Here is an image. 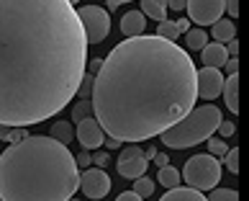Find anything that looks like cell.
Listing matches in <instances>:
<instances>
[{
  "mask_svg": "<svg viewBox=\"0 0 249 201\" xmlns=\"http://www.w3.org/2000/svg\"><path fill=\"white\" fill-rule=\"evenodd\" d=\"M88 39L70 0H0V124L57 116L88 72Z\"/></svg>",
  "mask_w": 249,
  "mask_h": 201,
  "instance_id": "6da1fadb",
  "label": "cell"
},
{
  "mask_svg": "<svg viewBox=\"0 0 249 201\" xmlns=\"http://www.w3.org/2000/svg\"><path fill=\"white\" fill-rule=\"evenodd\" d=\"M193 57L170 39L142 34L116 44L93 75L90 106L108 137H160L196 106Z\"/></svg>",
  "mask_w": 249,
  "mask_h": 201,
  "instance_id": "7a4b0ae2",
  "label": "cell"
},
{
  "mask_svg": "<svg viewBox=\"0 0 249 201\" xmlns=\"http://www.w3.org/2000/svg\"><path fill=\"white\" fill-rule=\"evenodd\" d=\"M77 186L75 155L47 134H29L0 155V201H67Z\"/></svg>",
  "mask_w": 249,
  "mask_h": 201,
  "instance_id": "3957f363",
  "label": "cell"
},
{
  "mask_svg": "<svg viewBox=\"0 0 249 201\" xmlns=\"http://www.w3.org/2000/svg\"><path fill=\"white\" fill-rule=\"evenodd\" d=\"M218 121H221V108L218 106H213V103L193 106L180 121H175L170 129H164L160 137L172 150L196 147V144L206 142L208 137L218 129Z\"/></svg>",
  "mask_w": 249,
  "mask_h": 201,
  "instance_id": "277c9868",
  "label": "cell"
},
{
  "mask_svg": "<svg viewBox=\"0 0 249 201\" xmlns=\"http://www.w3.org/2000/svg\"><path fill=\"white\" fill-rule=\"evenodd\" d=\"M180 176H185V183L196 191H211L216 188V183L221 181V162L218 158L208 152L193 155V158L185 162Z\"/></svg>",
  "mask_w": 249,
  "mask_h": 201,
  "instance_id": "5b68a950",
  "label": "cell"
},
{
  "mask_svg": "<svg viewBox=\"0 0 249 201\" xmlns=\"http://www.w3.org/2000/svg\"><path fill=\"white\" fill-rule=\"evenodd\" d=\"M80 21H82V31H85L88 44H100L106 41V36L110 34V16L103 11L100 5H82L80 11Z\"/></svg>",
  "mask_w": 249,
  "mask_h": 201,
  "instance_id": "8992f818",
  "label": "cell"
},
{
  "mask_svg": "<svg viewBox=\"0 0 249 201\" xmlns=\"http://www.w3.org/2000/svg\"><path fill=\"white\" fill-rule=\"evenodd\" d=\"M188 21H196L200 29L213 26L226 11V0H188Z\"/></svg>",
  "mask_w": 249,
  "mask_h": 201,
  "instance_id": "52a82bcc",
  "label": "cell"
},
{
  "mask_svg": "<svg viewBox=\"0 0 249 201\" xmlns=\"http://www.w3.org/2000/svg\"><path fill=\"white\" fill-rule=\"evenodd\" d=\"M224 90V75L216 67H200L196 70V93L203 100H213Z\"/></svg>",
  "mask_w": 249,
  "mask_h": 201,
  "instance_id": "ba28073f",
  "label": "cell"
},
{
  "mask_svg": "<svg viewBox=\"0 0 249 201\" xmlns=\"http://www.w3.org/2000/svg\"><path fill=\"white\" fill-rule=\"evenodd\" d=\"M118 173H121L124 178H139V176H146V168H149V160L144 158V152L131 144V147H126L121 155H118V162H116Z\"/></svg>",
  "mask_w": 249,
  "mask_h": 201,
  "instance_id": "9c48e42d",
  "label": "cell"
},
{
  "mask_svg": "<svg viewBox=\"0 0 249 201\" xmlns=\"http://www.w3.org/2000/svg\"><path fill=\"white\" fill-rule=\"evenodd\" d=\"M77 188H82V194H85L88 199H103L110 191V178H108V173L103 168H90L80 176Z\"/></svg>",
  "mask_w": 249,
  "mask_h": 201,
  "instance_id": "30bf717a",
  "label": "cell"
},
{
  "mask_svg": "<svg viewBox=\"0 0 249 201\" xmlns=\"http://www.w3.org/2000/svg\"><path fill=\"white\" fill-rule=\"evenodd\" d=\"M75 137L82 144V150H98V147H103V140H106L100 124L95 121V116H88V119H82V121H77Z\"/></svg>",
  "mask_w": 249,
  "mask_h": 201,
  "instance_id": "8fae6325",
  "label": "cell"
},
{
  "mask_svg": "<svg viewBox=\"0 0 249 201\" xmlns=\"http://www.w3.org/2000/svg\"><path fill=\"white\" fill-rule=\"evenodd\" d=\"M200 60H203V67H216L221 70L229 60V52H226V44H216V41H208L206 47L200 49Z\"/></svg>",
  "mask_w": 249,
  "mask_h": 201,
  "instance_id": "7c38bea8",
  "label": "cell"
},
{
  "mask_svg": "<svg viewBox=\"0 0 249 201\" xmlns=\"http://www.w3.org/2000/svg\"><path fill=\"white\" fill-rule=\"evenodd\" d=\"M144 29H146V18H144L142 11H128V13L121 18V34L128 36V39H131V36L146 34Z\"/></svg>",
  "mask_w": 249,
  "mask_h": 201,
  "instance_id": "4fadbf2b",
  "label": "cell"
},
{
  "mask_svg": "<svg viewBox=\"0 0 249 201\" xmlns=\"http://www.w3.org/2000/svg\"><path fill=\"white\" fill-rule=\"evenodd\" d=\"M224 100H226V108L231 114H239V72H231L229 80H224Z\"/></svg>",
  "mask_w": 249,
  "mask_h": 201,
  "instance_id": "5bb4252c",
  "label": "cell"
},
{
  "mask_svg": "<svg viewBox=\"0 0 249 201\" xmlns=\"http://www.w3.org/2000/svg\"><path fill=\"white\" fill-rule=\"evenodd\" d=\"M160 201H208V199H206L203 191H196V188H190V186H185V188L178 186V188H170Z\"/></svg>",
  "mask_w": 249,
  "mask_h": 201,
  "instance_id": "9a60e30c",
  "label": "cell"
},
{
  "mask_svg": "<svg viewBox=\"0 0 249 201\" xmlns=\"http://www.w3.org/2000/svg\"><path fill=\"white\" fill-rule=\"evenodd\" d=\"M234 36H236V26H234V21H229V18H218L213 23V29H211V39L216 44H226V41H231Z\"/></svg>",
  "mask_w": 249,
  "mask_h": 201,
  "instance_id": "2e32d148",
  "label": "cell"
},
{
  "mask_svg": "<svg viewBox=\"0 0 249 201\" xmlns=\"http://www.w3.org/2000/svg\"><path fill=\"white\" fill-rule=\"evenodd\" d=\"M142 13L154 18L157 23L167 18V0H142Z\"/></svg>",
  "mask_w": 249,
  "mask_h": 201,
  "instance_id": "e0dca14e",
  "label": "cell"
},
{
  "mask_svg": "<svg viewBox=\"0 0 249 201\" xmlns=\"http://www.w3.org/2000/svg\"><path fill=\"white\" fill-rule=\"evenodd\" d=\"M180 181H182L180 170H178V168H172V165H162L160 173H157V183L164 186L167 191H170V188H178V186H180Z\"/></svg>",
  "mask_w": 249,
  "mask_h": 201,
  "instance_id": "ac0fdd59",
  "label": "cell"
},
{
  "mask_svg": "<svg viewBox=\"0 0 249 201\" xmlns=\"http://www.w3.org/2000/svg\"><path fill=\"white\" fill-rule=\"evenodd\" d=\"M49 137L57 140V142H62V144H67V142L75 140V126H72V121H54Z\"/></svg>",
  "mask_w": 249,
  "mask_h": 201,
  "instance_id": "d6986e66",
  "label": "cell"
},
{
  "mask_svg": "<svg viewBox=\"0 0 249 201\" xmlns=\"http://www.w3.org/2000/svg\"><path fill=\"white\" fill-rule=\"evenodd\" d=\"M185 41H188V49H203L208 44V34H206V29H188L185 31Z\"/></svg>",
  "mask_w": 249,
  "mask_h": 201,
  "instance_id": "ffe728a7",
  "label": "cell"
},
{
  "mask_svg": "<svg viewBox=\"0 0 249 201\" xmlns=\"http://www.w3.org/2000/svg\"><path fill=\"white\" fill-rule=\"evenodd\" d=\"M154 181L152 178H146V176H139V178H134V194H139L142 199H146V196H152L154 194Z\"/></svg>",
  "mask_w": 249,
  "mask_h": 201,
  "instance_id": "44dd1931",
  "label": "cell"
},
{
  "mask_svg": "<svg viewBox=\"0 0 249 201\" xmlns=\"http://www.w3.org/2000/svg\"><path fill=\"white\" fill-rule=\"evenodd\" d=\"M88 116H93V106H90V98H82L72 106V121H82Z\"/></svg>",
  "mask_w": 249,
  "mask_h": 201,
  "instance_id": "7402d4cb",
  "label": "cell"
},
{
  "mask_svg": "<svg viewBox=\"0 0 249 201\" xmlns=\"http://www.w3.org/2000/svg\"><path fill=\"white\" fill-rule=\"evenodd\" d=\"M157 36H162V39H170V41H175V39L180 36V31L175 29V21H170V18H164V21L157 23Z\"/></svg>",
  "mask_w": 249,
  "mask_h": 201,
  "instance_id": "603a6c76",
  "label": "cell"
},
{
  "mask_svg": "<svg viewBox=\"0 0 249 201\" xmlns=\"http://www.w3.org/2000/svg\"><path fill=\"white\" fill-rule=\"evenodd\" d=\"M208 201H239V194L231 188H211Z\"/></svg>",
  "mask_w": 249,
  "mask_h": 201,
  "instance_id": "cb8c5ba5",
  "label": "cell"
},
{
  "mask_svg": "<svg viewBox=\"0 0 249 201\" xmlns=\"http://www.w3.org/2000/svg\"><path fill=\"white\" fill-rule=\"evenodd\" d=\"M208 155H213V158H218V155H226L229 147H226V140H221V137H208Z\"/></svg>",
  "mask_w": 249,
  "mask_h": 201,
  "instance_id": "d4e9b609",
  "label": "cell"
},
{
  "mask_svg": "<svg viewBox=\"0 0 249 201\" xmlns=\"http://www.w3.org/2000/svg\"><path fill=\"white\" fill-rule=\"evenodd\" d=\"M29 137V132H26V126H8V134H5V140L8 142H21V140H26Z\"/></svg>",
  "mask_w": 249,
  "mask_h": 201,
  "instance_id": "484cf974",
  "label": "cell"
},
{
  "mask_svg": "<svg viewBox=\"0 0 249 201\" xmlns=\"http://www.w3.org/2000/svg\"><path fill=\"white\" fill-rule=\"evenodd\" d=\"M224 158H226V170L229 173H239V150L231 147V150L224 155Z\"/></svg>",
  "mask_w": 249,
  "mask_h": 201,
  "instance_id": "4316f807",
  "label": "cell"
},
{
  "mask_svg": "<svg viewBox=\"0 0 249 201\" xmlns=\"http://www.w3.org/2000/svg\"><path fill=\"white\" fill-rule=\"evenodd\" d=\"M90 90H93V75H88V72H85V78H82V83H80V88H77V93H80V98H88V96H90Z\"/></svg>",
  "mask_w": 249,
  "mask_h": 201,
  "instance_id": "83f0119b",
  "label": "cell"
},
{
  "mask_svg": "<svg viewBox=\"0 0 249 201\" xmlns=\"http://www.w3.org/2000/svg\"><path fill=\"white\" fill-rule=\"evenodd\" d=\"M218 132H221V140H226V137H231L236 132V126L231 121H224V119H221V121H218Z\"/></svg>",
  "mask_w": 249,
  "mask_h": 201,
  "instance_id": "f1b7e54d",
  "label": "cell"
},
{
  "mask_svg": "<svg viewBox=\"0 0 249 201\" xmlns=\"http://www.w3.org/2000/svg\"><path fill=\"white\" fill-rule=\"evenodd\" d=\"M75 162H77V168H88L90 162H93V158L88 155V150H82V152H77V155H75Z\"/></svg>",
  "mask_w": 249,
  "mask_h": 201,
  "instance_id": "f546056e",
  "label": "cell"
},
{
  "mask_svg": "<svg viewBox=\"0 0 249 201\" xmlns=\"http://www.w3.org/2000/svg\"><path fill=\"white\" fill-rule=\"evenodd\" d=\"M93 162H95L98 168H106L108 162H110V160H108V152H95V155H93Z\"/></svg>",
  "mask_w": 249,
  "mask_h": 201,
  "instance_id": "4dcf8cb0",
  "label": "cell"
},
{
  "mask_svg": "<svg viewBox=\"0 0 249 201\" xmlns=\"http://www.w3.org/2000/svg\"><path fill=\"white\" fill-rule=\"evenodd\" d=\"M116 201H144L139 194H134V191H124V194H118Z\"/></svg>",
  "mask_w": 249,
  "mask_h": 201,
  "instance_id": "1f68e13d",
  "label": "cell"
},
{
  "mask_svg": "<svg viewBox=\"0 0 249 201\" xmlns=\"http://www.w3.org/2000/svg\"><path fill=\"white\" fill-rule=\"evenodd\" d=\"M226 11L231 18H236L239 16V0H226Z\"/></svg>",
  "mask_w": 249,
  "mask_h": 201,
  "instance_id": "d6a6232c",
  "label": "cell"
},
{
  "mask_svg": "<svg viewBox=\"0 0 249 201\" xmlns=\"http://www.w3.org/2000/svg\"><path fill=\"white\" fill-rule=\"evenodd\" d=\"M226 52H229V57H236V54H239V41L236 39L226 41Z\"/></svg>",
  "mask_w": 249,
  "mask_h": 201,
  "instance_id": "836d02e7",
  "label": "cell"
},
{
  "mask_svg": "<svg viewBox=\"0 0 249 201\" xmlns=\"http://www.w3.org/2000/svg\"><path fill=\"white\" fill-rule=\"evenodd\" d=\"M185 5H188V0H167V8H172V11H182Z\"/></svg>",
  "mask_w": 249,
  "mask_h": 201,
  "instance_id": "e575fe53",
  "label": "cell"
},
{
  "mask_svg": "<svg viewBox=\"0 0 249 201\" xmlns=\"http://www.w3.org/2000/svg\"><path fill=\"white\" fill-rule=\"evenodd\" d=\"M175 29H178L180 34H185L190 29V21H188V18H180V21H175Z\"/></svg>",
  "mask_w": 249,
  "mask_h": 201,
  "instance_id": "d590c367",
  "label": "cell"
},
{
  "mask_svg": "<svg viewBox=\"0 0 249 201\" xmlns=\"http://www.w3.org/2000/svg\"><path fill=\"white\" fill-rule=\"evenodd\" d=\"M103 142H106L108 150H118V147H121V140H116V137H106Z\"/></svg>",
  "mask_w": 249,
  "mask_h": 201,
  "instance_id": "8d00e7d4",
  "label": "cell"
},
{
  "mask_svg": "<svg viewBox=\"0 0 249 201\" xmlns=\"http://www.w3.org/2000/svg\"><path fill=\"white\" fill-rule=\"evenodd\" d=\"M224 67H226L229 72H236V70H239V60H236V57H229Z\"/></svg>",
  "mask_w": 249,
  "mask_h": 201,
  "instance_id": "74e56055",
  "label": "cell"
},
{
  "mask_svg": "<svg viewBox=\"0 0 249 201\" xmlns=\"http://www.w3.org/2000/svg\"><path fill=\"white\" fill-rule=\"evenodd\" d=\"M154 162L162 168V165H170V158H167V155H162V152H157V155H154Z\"/></svg>",
  "mask_w": 249,
  "mask_h": 201,
  "instance_id": "f35d334b",
  "label": "cell"
},
{
  "mask_svg": "<svg viewBox=\"0 0 249 201\" xmlns=\"http://www.w3.org/2000/svg\"><path fill=\"white\" fill-rule=\"evenodd\" d=\"M100 65H103V57H95V60H90V62H88L85 67H90L93 72H98V70H100Z\"/></svg>",
  "mask_w": 249,
  "mask_h": 201,
  "instance_id": "ab89813d",
  "label": "cell"
},
{
  "mask_svg": "<svg viewBox=\"0 0 249 201\" xmlns=\"http://www.w3.org/2000/svg\"><path fill=\"white\" fill-rule=\"evenodd\" d=\"M124 3H131V0H108V8H118V5H124Z\"/></svg>",
  "mask_w": 249,
  "mask_h": 201,
  "instance_id": "60d3db41",
  "label": "cell"
},
{
  "mask_svg": "<svg viewBox=\"0 0 249 201\" xmlns=\"http://www.w3.org/2000/svg\"><path fill=\"white\" fill-rule=\"evenodd\" d=\"M154 155H157V150H154V147H149V150L144 152V158H146V160H154Z\"/></svg>",
  "mask_w": 249,
  "mask_h": 201,
  "instance_id": "b9f144b4",
  "label": "cell"
},
{
  "mask_svg": "<svg viewBox=\"0 0 249 201\" xmlns=\"http://www.w3.org/2000/svg\"><path fill=\"white\" fill-rule=\"evenodd\" d=\"M5 134H8V126L0 124V140H5Z\"/></svg>",
  "mask_w": 249,
  "mask_h": 201,
  "instance_id": "7bdbcfd3",
  "label": "cell"
},
{
  "mask_svg": "<svg viewBox=\"0 0 249 201\" xmlns=\"http://www.w3.org/2000/svg\"><path fill=\"white\" fill-rule=\"evenodd\" d=\"M80 3V0H70V5H77Z\"/></svg>",
  "mask_w": 249,
  "mask_h": 201,
  "instance_id": "ee69618b",
  "label": "cell"
},
{
  "mask_svg": "<svg viewBox=\"0 0 249 201\" xmlns=\"http://www.w3.org/2000/svg\"><path fill=\"white\" fill-rule=\"evenodd\" d=\"M67 201H80V199H67Z\"/></svg>",
  "mask_w": 249,
  "mask_h": 201,
  "instance_id": "f6af8a7d",
  "label": "cell"
}]
</instances>
